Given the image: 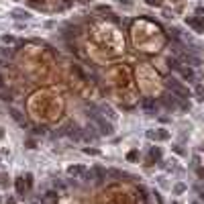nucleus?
Instances as JSON below:
<instances>
[{
    "label": "nucleus",
    "mask_w": 204,
    "mask_h": 204,
    "mask_svg": "<svg viewBox=\"0 0 204 204\" xmlns=\"http://www.w3.org/2000/svg\"><path fill=\"white\" fill-rule=\"evenodd\" d=\"M168 88H170V90H173L178 96H180V98H188V88H184L178 80H173V78L168 80Z\"/></svg>",
    "instance_id": "obj_1"
},
{
    "label": "nucleus",
    "mask_w": 204,
    "mask_h": 204,
    "mask_svg": "<svg viewBox=\"0 0 204 204\" xmlns=\"http://www.w3.org/2000/svg\"><path fill=\"white\" fill-rule=\"evenodd\" d=\"M94 121H96V125H98V129H100V133H102V135L110 137V135H112V133H114L112 125H110V123H106V121H104L102 116H96Z\"/></svg>",
    "instance_id": "obj_2"
},
{
    "label": "nucleus",
    "mask_w": 204,
    "mask_h": 204,
    "mask_svg": "<svg viewBox=\"0 0 204 204\" xmlns=\"http://www.w3.org/2000/svg\"><path fill=\"white\" fill-rule=\"evenodd\" d=\"M186 25L194 27V29L200 33V31H204V16L202 14H200V16H186Z\"/></svg>",
    "instance_id": "obj_3"
},
{
    "label": "nucleus",
    "mask_w": 204,
    "mask_h": 204,
    "mask_svg": "<svg viewBox=\"0 0 204 204\" xmlns=\"http://www.w3.org/2000/svg\"><path fill=\"white\" fill-rule=\"evenodd\" d=\"M84 173H86V170H84L82 165H71V168H68L69 178H84Z\"/></svg>",
    "instance_id": "obj_4"
},
{
    "label": "nucleus",
    "mask_w": 204,
    "mask_h": 204,
    "mask_svg": "<svg viewBox=\"0 0 204 204\" xmlns=\"http://www.w3.org/2000/svg\"><path fill=\"white\" fill-rule=\"evenodd\" d=\"M43 200H45L47 204H57V202H59V194H57L55 190H49V192H45Z\"/></svg>",
    "instance_id": "obj_5"
},
{
    "label": "nucleus",
    "mask_w": 204,
    "mask_h": 204,
    "mask_svg": "<svg viewBox=\"0 0 204 204\" xmlns=\"http://www.w3.org/2000/svg\"><path fill=\"white\" fill-rule=\"evenodd\" d=\"M14 19H25V21H29L31 19V12H27V10H23V8H14V10L10 12Z\"/></svg>",
    "instance_id": "obj_6"
},
{
    "label": "nucleus",
    "mask_w": 204,
    "mask_h": 204,
    "mask_svg": "<svg viewBox=\"0 0 204 204\" xmlns=\"http://www.w3.org/2000/svg\"><path fill=\"white\" fill-rule=\"evenodd\" d=\"M143 108H147V110H155V108H157V104L147 98V100H143Z\"/></svg>",
    "instance_id": "obj_7"
},
{
    "label": "nucleus",
    "mask_w": 204,
    "mask_h": 204,
    "mask_svg": "<svg viewBox=\"0 0 204 204\" xmlns=\"http://www.w3.org/2000/svg\"><path fill=\"white\" fill-rule=\"evenodd\" d=\"M102 112L106 114L108 118H116V114H114V110L110 108V106H102Z\"/></svg>",
    "instance_id": "obj_8"
},
{
    "label": "nucleus",
    "mask_w": 204,
    "mask_h": 204,
    "mask_svg": "<svg viewBox=\"0 0 204 204\" xmlns=\"http://www.w3.org/2000/svg\"><path fill=\"white\" fill-rule=\"evenodd\" d=\"M16 192L23 194L25 192V184H23V178H16Z\"/></svg>",
    "instance_id": "obj_9"
},
{
    "label": "nucleus",
    "mask_w": 204,
    "mask_h": 204,
    "mask_svg": "<svg viewBox=\"0 0 204 204\" xmlns=\"http://www.w3.org/2000/svg\"><path fill=\"white\" fill-rule=\"evenodd\" d=\"M84 153H86V155H100L98 149H90V147H84Z\"/></svg>",
    "instance_id": "obj_10"
},
{
    "label": "nucleus",
    "mask_w": 204,
    "mask_h": 204,
    "mask_svg": "<svg viewBox=\"0 0 204 204\" xmlns=\"http://www.w3.org/2000/svg\"><path fill=\"white\" fill-rule=\"evenodd\" d=\"M0 186H2V188H4V186H8V176H6V173H2V176H0Z\"/></svg>",
    "instance_id": "obj_11"
},
{
    "label": "nucleus",
    "mask_w": 204,
    "mask_h": 204,
    "mask_svg": "<svg viewBox=\"0 0 204 204\" xmlns=\"http://www.w3.org/2000/svg\"><path fill=\"white\" fill-rule=\"evenodd\" d=\"M2 41H4V43H14V37H12V35H4Z\"/></svg>",
    "instance_id": "obj_12"
},
{
    "label": "nucleus",
    "mask_w": 204,
    "mask_h": 204,
    "mask_svg": "<svg viewBox=\"0 0 204 204\" xmlns=\"http://www.w3.org/2000/svg\"><path fill=\"white\" fill-rule=\"evenodd\" d=\"M149 6H161V0H145Z\"/></svg>",
    "instance_id": "obj_13"
},
{
    "label": "nucleus",
    "mask_w": 204,
    "mask_h": 204,
    "mask_svg": "<svg viewBox=\"0 0 204 204\" xmlns=\"http://www.w3.org/2000/svg\"><path fill=\"white\" fill-rule=\"evenodd\" d=\"M184 190H186V186H184V184H178V186H176V194H182Z\"/></svg>",
    "instance_id": "obj_14"
},
{
    "label": "nucleus",
    "mask_w": 204,
    "mask_h": 204,
    "mask_svg": "<svg viewBox=\"0 0 204 204\" xmlns=\"http://www.w3.org/2000/svg\"><path fill=\"white\" fill-rule=\"evenodd\" d=\"M127 159H129V161H135L137 159V151H131V153L127 155Z\"/></svg>",
    "instance_id": "obj_15"
},
{
    "label": "nucleus",
    "mask_w": 204,
    "mask_h": 204,
    "mask_svg": "<svg viewBox=\"0 0 204 204\" xmlns=\"http://www.w3.org/2000/svg\"><path fill=\"white\" fill-rule=\"evenodd\" d=\"M173 151H176V153H178V155H184V149H182L180 145H176V147H173Z\"/></svg>",
    "instance_id": "obj_16"
},
{
    "label": "nucleus",
    "mask_w": 204,
    "mask_h": 204,
    "mask_svg": "<svg viewBox=\"0 0 204 204\" xmlns=\"http://www.w3.org/2000/svg\"><path fill=\"white\" fill-rule=\"evenodd\" d=\"M12 116H14L16 121H21V114H19V110H14V108H12Z\"/></svg>",
    "instance_id": "obj_17"
},
{
    "label": "nucleus",
    "mask_w": 204,
    "mask_h": 204,
    "mask_svg": "<svg viewBox=\"0 0 204 204\" xmlns=\"http://www.w3.org/2000/svg\"><path fill=\"white\" fill-rule=\"evenodd\" d=\"M0 53H2V55H4V57H6V55L10 57V55H12V51H6V49H2V51H0Z\"/></svg>",
    "instance_id": "obj_18"
},
{
    "label": "nucleus",
    "mask_w": 204,
    "mask_h": 204,
    "mask_svg": "<svg viewBox=\"0 0 204 204\" xmlns=\"http://www.w3.org/2000/svg\"><path fill=\"white\" fill-rule=\"evenodd\" d=\"M6 204H16V202H14V200H12V198H10V200H8V202H6Z\"/></svg>",
    "instance_id": "obj_19"
},
{
    "label": "nucleus",
    "mask_w": 204,
    "mask_h": 204,
    "mask_svg": "<svg viewBox=\"0 0 204 204\" xmlns=\"http://www.w3.org/2000/svg\"><path fill=\"white\" fill-rule=\"evenodd\" d=\"M0 88H2V78H0Z\"/></svg>",
    "instance_id": "obj_20"
},
{
    "label": "nucleus",
    "mask_w": 204,
    "mask_h": 204,
    "mask_svg": "<svg viewBox=\"0 0 204 204\" xmlns=\"http://www.w3.org/2000/svg\"><path fill=\"white\" fill-rule=\"evenodd\" d=\"M192 204H198V202H192Z\"/></svg>",
    "instance_id": "obj_21"
}]
</instances>
